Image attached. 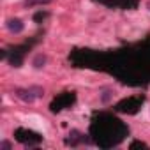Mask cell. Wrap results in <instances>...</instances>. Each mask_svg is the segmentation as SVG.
I'll return each instance as SVG.
<instances>
[{
    "label": "cell",
    "mask_w": 150,
    "mask_h": 150,
    "mask_svg": "<svg viewBox=\"0 0 150 150\" xmlns=\"http://www.w3.org/2000/svg\"><path fill=\"white\" fill-rule=\"evenodd\" d=\"M41 88H35V87H32V88H16V97L18 99H21V101H25V103H34L39 96H41Z\"/></svg>",
    "instance_id": "6da1fadb"
},
{
    "label": "cell",
    "mask_w": 150,
    "mask_h": 150,
    "mask_svg": "<svg viewBox=\"0 0 150 150\" xmlns=\"http://www.w3.org/2000/svg\"><path fill=\"white\" fill-rule=\"evenodd\" d=\"M23 23H21V20H18V18H11L9 21H7V28L11 30V32H14V34H20L21 30H23Z\"/></svg>",
    "instance_id": "7a4b0ae2"
},
{
    "label": "cell",
    "mask_w": 150,
    "mask_h": 150,
    "mask_svg": "<svg viewBox=\"0 0 150 150\" xmlns=\"http://www.w3.org/2000/svg\"><path fill=\"white\" fill-rule=\"evenodd\" d=\"M44 64H46V55H42V53L35 55V58H34L32 65H34L35 69H41V67H44Z\"/></svg>",
    "instance_id": "3957f363"
},
{
    "label": "cell",
    "mask_w": 150,
    "mask_h": 150,
    "mask_svg": "<svg viewBox=\"0 0 150 150\" xmlns=\"http://www.w3.org/2000/svg\"><path fill=\"white\" fill-rule=\"evenodd\" d=\"M51 0H25L23 6L25 7H32V6H42V4H50Z\"/></svg>",
    "instance_id": "277c9868"
},
{
    "label": "cell",
    "mask_w": 150,
    "mask_h": 150,
    "mask_svg": "<svg viewBox=\"0 0 150 150\" xmlns=\"http://www.w3.org/2000/svg\"><path fill=\"white\" fill-rule=\"evenodd\" d=\"M111 96H113V94H111V90H106V92L101 96V101H103V103H108V101L111 99Z\"/></svg>",
    "instance_id": "5b68a950"
},
{
    "label": "cell",
    "mask_w": 150,
    "mask_h": 150,
    "mask_svg": "<svg viewBox=\"0 0 150 150\" xmlns=\"http://www.w3.org/2000/svg\"><path fill=\"white\" fill-rule=\"evenodd\" d=\"M0 148H2V150L11 148V143H9V141H2V143H0Z\"/></svg>",
    "instance_id": "8992f818"
}]
</instances>
